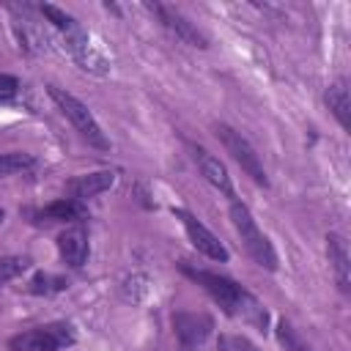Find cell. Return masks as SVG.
<instances>
[{"mask_svg": "<svg viewBox=\"0 0 351 351\" xmlns=\"http://www.w3.org/2000/svg\"><path fill=\"white\" fill-rule=\"evenodd\" d=\"M214 134H217V140L225 145V151L239 162V167H241L258 186H269V178H266V170H263V165H261V156L255 154V148L250 145V140H247L241 132H236V129L228 126V123H214Z\"/></svg>", "mask_w": 351, "mask_h": 351, "instance_id": "obj_4", "label": "cell"}, {"mask_svg": "<svg viewBox=\"0 0 351 351\" xmlns=\"http://www.w3.org/2000/svg\"><path fill=\"white\" fill-rule=\"evenodd\" d=\"M71 343H74L71 326L58 321V324H47V326H36L14 335L8 340V351H58Z\"/></svg>", "mask_w": 351, "mask_h": 351, "instance_id": "obj_5", "label": "cell"}, {"mask_svg": "<svg viewBox=\"0 0 351 351\" xmlns=\"http://www.w3.org/2000/svg\"><path fill=\"white\" fill-rule=\"evenodd\" d=\"M58 252L60 258L71 266V269H80L85 261H88V233L82 228H69L58 236Z\"/></svg>", "mask_w": 351, "mask_h": 351, "instance_id": "obj_12", "label": "cell"}, {"mask_svg": "<svg viewBox=\"0 0 351 351\" xmlns=\"http://www.w3.org/2000/svg\"><path fill=\"white\" fill-rule=\"evenodd\" d=\"M178 217H181V222H184V230H186V236H189V241H192V247L197 250V252H203L206 258H211V261H228V250H225V244L200 222V219H195L192 214H186V211H176Z\"/></svg>", "mask_w": 351, "mask_h": 351, "instance_id": "obj_8", "label": "cell"}, {"mask_svg": "<svg viewBox=\"0 0 351 351\" xmlns=\"http://www.w3.org/2000/svg\"><path fill=\"white\" fill-rule=\"evenodd\" d=\"M184 271H186L197 285H203V288L208 291V296H211L228 315L241 318V321L258 326L261 332L266 329L269 313L263 310V304H261L252 293H247L241 285H236L230 277H222V274L206 271V269H192V266H184Z\"/></svg>", "mask_w": 351, "mask_h": 351, "instance_id": "obj_1", "label": "cell"}, {"mask_svg": "<svg viewBox=\"0 0 351 351\" xmlns=\"http://www.w3.org/2000/svg\"><path fill=\"white\" fill-rule=\"evenodd\" d=\"M145 8H148L151 14H156L159 22H162L170 33H176L184 44H189V47H200V49L208 47V38H206V36L197 30V25L189 22L181 11H176V8H170V5H162V3H145Z\"/></svg>", "mask_w": 351, "mask_h": 351, "instance_id": "obj_7", "label": "cell"}, {"mask_svg": "<svg viewBox=\"0 0 351 351\" xmlns=\"http://www.w3.org/2000/svg\"><path fill=\"white\" fill-rule=\"evenodd\" d=\"M88 211L82 206V200H74V197H60L55 203H49L47 208L38 211V219H47V222H77L82 219Z\"/></svg>", "mask_w": 351, "mask_h": 351, "instance_id": "obj_14", "label": "cell"}, {"mask_svg": "<svg viewBox=\"0 0 351 351\" xmlns=\"http://www.w3.org/2000/svg\"><path fill=\"white\" fill-rule=\"evenodd\" d=\"M63 38H66V49L71 52V58L77 60V66H80L82 71L96 74V77H104V74L110 71V63H107L104 55L90 44L88 33H85L80 25L71 27L69 33H63Z\"/></svg>", "mask_w": 351, "mask_h": 351, "instance_id": "obj_6", "label": "cell"}, {"mask_svg": "<svg viewBox=\"0 0 351 351\" xmlns=\"http://www.w3.org/2000/svg\"><path fill=\"white\" fill-rule=\"evenodd\" d=\"M219 346H222V351H258V346L250 343V340L241 337V335H225V337L219 340Z\"/></svg>", "mask_w": 351, "mask_h": 351, "instance_id": "obj_22", "label": "cell"}, {"mask_svg": "<svg viewBox=\"0 0 351 351\" xmlns=\"http://www.w3.org/2000/svg\"><path fill=\"white\" fill-rule=\"evenodd\" d=\"M277 340L285 346V351H313V348L304 343V337L293 329V324L285 321V318L277 321Z\"/></svg>", "mask_w": 351, "mask_h": 351, "instance_id": "obj_17", "label": "cell"}, {"mask_svg": "<svg viewBox=\"0 0 351 351\" xmlns=\"http://www.w3.org/2000/svg\"><path fill=\"white\" fill-rule=\"evenodd\" d=\"M41 14H44V16H47V19H49L60 33H69L71 27H77V25H80L74 16H69L66 11H60V8L49 5V3H44V5H41Z\"/></svg>", "mask_w": 351, "mask_h": 351, "instance_id": "obj_19", "label": "cell"}, {"mask_svg": "<svg viewBox=\"0 0 351 351\" xmlns=\"http://www.w3.org/2000/svg\"><path fill=\"white\" fill-rule=\"evenodd\" d=\"M189 151H192V159H195V165L200 167L203 178H206L211 186H217L222 195L233 197V184H230V176H228L225 165H222L217 156H211L203 145H189Z\"/></svg>", "mask_w": 351, "mask_h": 351, "instance_id": "obj_10", "label": "cell"}, {"mask_svg": "<svg viewBox=\"0 0 351 351\" xmlns=\"http://www.w3.org/2000/svg\"><path fill=\"white\" fill-rule=\"evenodd\" d=\"M3 219H5V211H3V208H0V225H3Z\"/></svg>", "mask_w": 351, "mask_h": 351, "instance_id": "obj_24", "label": "cell"}, {"mask_svg": "<svg viewBox=\"0 0 351 351\" xmlns=\"http://www.w3.org/2000/svg\"><path fill=\"white\" fill-rule=\"evenodd\" d=\"M66 288V280L60 277H49V274H36L30 280V293H52V291H63Z\"/></svg>", "mask_w": 351, "mask_h": 351, "instance_id": "obj_20", "label": "cell"}, {"mask_svg": "<svg viewBox=\"0 0 351 351\" xmlns=\"http://www.w3.org/2000/svg\"><path fill=\"white\" fill-rule=\"evenodd\" d=\"M30 263H33V261H30L27 255H8V258H0V282L19 277L25 269H30Z\"/></svg>", "mask_w": 351, "mask_h": 351, "instance_id": "obj_18", "label": "cell"}, {"mask_svg": "<svg viewBox=\"0 0 351 351\" xmlns=\"http://www.w3.org/2000/svg\"><path fill=\"white\" fill-rule=\"evenodd\" d=\"M173 329L178 337L181 351H195L211 332V318L208 315H195V313H178L173 318Z\"/></svg>", "mask_w": 351, "mask_h": 351, "instance_id": "obj_9", "label": "cell"}, {"mask_svg": "<svg viewBox=\"0 0 351 351\" xmlns=\"http://www.w3.org/2000/svg\"><path fill=\"white\" fill-rule=\"evenodd\" d=\"M16 88H19L16 77H11V74H3V71H0V96H14V93H16Z\"/></svg>", "mask_w": 351, "mask_h": 351, "instance_id": "obj_23", "label": "cell"}, {"mask_svg": "<svg viewBox=\"0 0 351 351\" xmlns=\"http://www.w3.org/2000/svg\"><path fill=\"white\" fill-rule=\"evenodd\" d=\"M112 184H115V173L112 170H96V173H85V176L71 178L66 184V192L74 200H85V197H93V195L107 192Z\"/></svg>", "mask_w": 351, "mask_h": 351, "instance_id": "obj_11", "label": "cell"}, {"mask_svg": "<svg viewBox=\"0 0 351 351\" xmlns=\"http://www.w3.org/2000/svg\"><path fill=\"white\" fill-rule=\"evenodd\" d=\"M47 93H49V99L58 104V110L71 121V126L80 132L82 140H88L93 148H101V151L110 148V140L104 137V132H101V126L96 123L93 112H90L77 96H71L69 90L58 88V85H47Z\"/></svg>", "mask_w": 351, "mask_h": 351, "instance_id": "obj_3", "label": "cell"}, {"mask_svg": "<svg viewBox=\"0 0 351 351\" xmlns=\"http://www.w3.org/2000/svg\"><path fill=\"white\" fill-rule=\"evenodd\" d=\"M230 219H233V228L236 233L241 236V244L244 250L250 252V258L261 266V269H269L274 271L277 269V252L271 247V241L266 239V233L258 228V222L252 219L250 208L239 200H230Z\"/></svg>", "mask_w": 351, "mask_h": 351, "instance_id": "obj_2", "label": "cell"}, {"mask_svg": "<svg viewBox=\"0 0 351 351\" xmlns=\"http://www.w3.org/2000/svg\"><path fill=\"white\" fill-rule=\"evenodd\" d=\"M145 293H148V277H145V274H132V277L123 282V299L140 302Z\"/></svg>", "mask_w": 351, "mask_h": 351, "instance_id": "obj_21", "label": "cell"}, {"mask_svg": "<svg viewBox=\"0 0 351 351\" xmlns=\"http://www.w3.org/2000/svg\"><path fill=\"white\" fill-rule=\"evenodd\" d=\"M326 252H329V263L335 269V277H337L340 291L348 293L351 291V263H348V247H346V241L337 233H329L326 236Z\"/></svg>", "mask_w": 351, "mask_h": 351, "instance_id": "obj_13", "label": "cell"}, {"mask_svg": "<svg viewBox=\"0 0 351 351\" xmlns=\"http://www.w3.org/2000/svg\"><path fill=\"white\" fill-rule=\"evenodd\" d=\"M33 156L25 154V151H8V154H0V178L3 176H14V173H22V170H30L33 167Z\"/></svg>", "mask_w": 351, "mask_h": 351, "instance_id": "obj_16", "label": "cell"}, {"mask_svg": "<svg viewBox=\"0 0 351 351\" xmlns=\"http://www.w3.org/2000/svg\"><path fill=\"white\" fill-rule=\"evenodd\" d=\"M326 104L332 110V115L337 118V123L348 132L351 129V96H348V85L343 80L332 82L326 90Z\"/></svg>", "mask_w": 351, "mask_h": 351, "instance_id": "obj_15", "label": "cell"}]
</instances>
